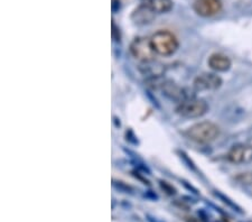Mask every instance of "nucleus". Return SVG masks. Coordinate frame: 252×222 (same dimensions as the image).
Wrapping results in <instances>:
<instances>
[{"instance_id":"9","label":"nucleus","mask_w":252,"mask_h":222,"mask_svg":"<svg viewBox=\"0 0 252 222\" xmlns=\"http://www.w3.org/2000/svg\"><path fill=\"white\" fill-rule=\"evenodd\" d=\"M140 3L156 15L167 14L174 8L173 0H140Z\"/></svg>"},{"instance_id":"10","label":"nucleus","mask_w":252,"mask_h":222,"mask_svg":"<svg viewBox=\"0 0 252 222\" xmlns=\"http://www.w3.org/2000/svg\"><path fill=\"white\" fill-rule=\"evenodd\" d=\"M209 66L215 72H226L231 68L232 62L229 56H226L222 53H214L209 58Z\"/></svg>"},{"instance_id":"5","label":"nucleus","mask_w":252,"mask_h":222,"mask_svg":"<svg viewBox=\"0 0 252 222\" xmlns=\"http://www.w3.org/2000/svg\"><path fill=\"white\" fill-rule=\"evenodd\" d=\"M222 8V0H195L193 3L195 13L204 18L213 17V16L220 14Z\"/></svg>"},{"instance_id":"6","label":"nucleus","mask_w":252,"mask_h":222,"mask_svg":"<svg viewBox=\"0 0 252 222\" xmlns=\"http://www.w3.org/2000/svg\"><path fill=\"white\" fill-rule=\"evenodd\" d=\"M222 86V79L215 73L205 72L197 75L193 82V87L196 91H213L218 90Z\"/></svg>"},{"instance_id":"4","label":"nucleus","mask_w":252,"mask_h":222,"mask_svg":"<svg viewBox=\"0 0 252 222\" xmlns=\"http://www.w3.org/2000/svg\"><path fill=\"white\" fill-rule=\"evenodd\" d=\"M130 53L136 60L142 63L154 62L156 52L154 50L152 40L148 37L139 36L132 40L130 44Z\"/></svg>"},{"instance_id":"7","label":"nucleus","mask_w":252,"mask_h":222,"mask_svg":"<svg viewBox=\"0 0 252 222\" xmlns=\"http://www.w3.org/2000/svg\"><path fill=\"white\" fill-rule=\"evenodd\" d=\"M227 160L232 164L241 165L252 161V145L238 144L230 149L226 155Z\"/></svg>"},{"instance_id":"8","label":"nucleus","mask_w":252,"mask_h":222,"mask_svg":"<svg viewBox=\"0 0 252 222\" xmlns=\"http://www.w3.org/2000/svg\"><path fill=\"white\" fill-rule=\"evenodd\" d=\"M155 17H156V14L153 13V11L148 9L146 6L141 5V3L133 9L131 14V20L133 22V24H136V25H139V26L148 25V24H150L154 19H155Z\"/></svg>"},{"instance_id":"1","label":"nucleus","mask_w":252,"mask_h":222,"mask_svg":"<svg viewBox=\"0 0 252 222\" xmlns=\"http://www.w3.org/2000/svg\"><path fill=\"white\" fill-rule=\"evenodd\" d=\"M189 139L197 144L212 143L220 135V128L212 121H201L190 126L185 131Z\"/></svg>"},{"instance_id":"3","label":"nucleus","mask_w":252,"mask_h":222,"mask_svg":"<svg viewBox=\"0 0 252 222\" xmlns=\"http://www.w3.org/2000/svg\"><path fill=\"white\" fill-rule=\"evenodd\" d=\"M209 111V104H207L203 99L197 98H188L183 100L182 102L178 103L176 108V112L183 118H200L204 116Z\"/></svg>"},{"instance_id":"11","label":"nucleus","mask_w":252,"mask_h":222,"mask_svg":"<svg viewBox=\"0 0 252 222\" xmlns=\"http://www.w3.org/2000/svg\"><path fill=\"white\" fill-rule=\"evenodd\" d=\"M161 90L167 98L178 101V102H182L183 100L189 98V96H186V95L184 94V90L178 87L176 83L172 82V81H165V82L161 84Z\"/></svg>"},{"instance_id":"2","label":"nucleus","mask_w":252,"mask_h":222,"mask_svg":"<svg viewBox=\"0 0 252 222\" xmlns=\"http://www.w3.org/2000/svg\"><path fill=\"white\" fill-rule=\"evenodd\" d=\"M150 40H152L153 47L156 54L161 56L173 55L178 50V47H180L178 38L169 31H157L150 37Z\"/></svg>"},{"instance_id":"12","label":"nucleus","mask_w":252,"mask_h":222,"mask_svg":"<svg viewBox=\"0 0 252 222\" xmlns=\"http://www.w3.org/2000/svg\"><path fill=\"white\" fill-rule=\"evenodd\" d=\"M112 37L116 42H120V30L117 27L113 20H112Z\"/></svg>"}]
</instances>
